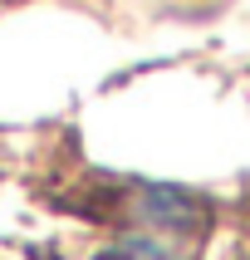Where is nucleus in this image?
I'll return each mask as SVG.
<instances>
[{
  "label": "nucleus",
  "mask_w": 250,
  "mask_h": 260,
  "mask_svg": "<svg viewBox=\"0 0 250 260\" xmlns=\"http://www.w3.org/2000/svg\"><path fill=\"white\" fill-rule=\"evenodd\" d=\"M137 226L118 236L113 260H191L206 231V206L176 187H142L132 197Z\"/></svg>",
  "instance_id": "f257e3e1"
}]
</instances>
